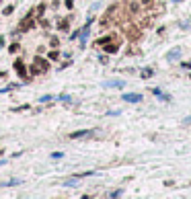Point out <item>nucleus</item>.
Listing matches in <instances>:
<instances>
[{
	"label": "nucleus",
	"mask_w": 191,
	"mask_h": 199,
	"mask_svg": "<svg viewBox=\"0 0 191 199\" xmlns=\"http://www.w3.org/2000/svg\"><path fill=\"white\" fill-rule=\"evenodd\" d=\"M142 4H152V0H140Z\"/></svg>",
	"instance_id": "aec40b11"
},
{
	"label": "nucleus",
	"mask_w": 191,
	"mask_h": 199,
	"mask_svg": "<svg viewBox=\"0 0 191 199\" xmlns=\"http://www.w3.org/2000/svg\"><path fill=\"white\" fill-rule=\"evenodd\" d=\"M123 101H128V103H140V101H142V94L130 92V94H123Z\"/></svg>",
	"instance_id": "7ed1b4c3"
},
{
	"label": "nucleus",
	"mask_w": 191,
	"mask_h": 199,
	"mask_svg": "<svg viewBox=\"0 0 191 199\" xmlns=\"http://www.w3.org/2000/svg\"><path fill=\"white\" fill-rule=\"evenodd\" d=\"M93 136V131H89V129H82V131H72L68 138L70 140H80V138H91Z\"/></svg>",
	"instance_id": "f03ea898"
},
{
	"label": "nucleus",
	"mask_w": 191,
	"mask_h": 199,
	"mask_svg": "<svg viewBox=\"0 0 191 199\" xmlns=\"http://www.w3.org/2000/svg\"><path fill=\"white\" fill-rule=\"evenodd\" d=\"M49 70V62L45 58H35L33 66H31V74H45Z\"/></svg>",
	"instance_id": "f257e3e1"
},
{
	"label": "nucleus",
	"mask_w": 191,
	"mask_h": 199,
	"mask_svg": "<svg viewBox=\"0 0 191 199\" xmlns=\"http://www.w3.org/2000/svg\"><path fill=\"white\" fill-rule=\"evenodd\" d=\"M107 86H117V88H121L123 82H121V80H113V82H107Z\"/></svg>",
	"instance_id": "ddd939ff"
},
{
	"label": "nucleus",
	"mask_w": 191,
	"mask_h": 199,
	"mask_svg": "<svg viewBox=\"0 0 191 199\" xmlns=\"http://www.w3.org/2000/svg\"><path fill=\"white\" fill-rule=\"evenodd\" d=\"M68 27H70V25H68V21H66V19H62V21H60V25H58V29H60V31H68Z\"/></svg>",
	"instance_id": "9d476101"
},
{
	"label": "nucleus",
	"mask_w": 191,
	"mask_h": 199,
	"mask_svg": "<svg viewBox=\"0 0 191 199\" xmlns=\"http://www.w3.org/2000/svg\"><path fill=\"white\" fill-rule=\"evenodd\" d=\"M14 70H17L21 76H27V74H25V64H23L21 60H17V62H14Z\"/></svg>",
	"instance_id": "39448f33"
},
{
	"label": "nucleus",
	"mask_w": 191,
	"mask_h": 199,
	"mask_svg": "<svg viewBox=\"0 0 191 199\" xmlns=\"http://www.w3.org/2000/svg\"><path fill=\"white\" fill-rule=\"evenodd\" d=\"M33 25H35V23H33V21H31V19H29V17H27V19H25V21H23V31H27V29H31V27H33Z\"/></svg>",
	"instance_id": "6e6552de"
},
{
	"label": "nucleus",
	"mask_w": 191,
	"mask_h": 199,
	"mask_svg": "<svg viewBox=\"0 0 191 199\" xmlns=\"http://www.w3.org/2000/svg\"><path fill=\"white\" fill-rule=\"evenodd\" d=\"M138 10H140V6H138L136 2H132V4H130V12H132V14H136Z\"/></svg>",
	"instance_id": "9b49d317"
},
{
	"label": "nucleus",
	"mask_w": 191,
	"mask_h": 199,
	"mask_svg": "<svg viewBox=\"0 0 191 199\" xmlns=\"http://www.w3.org/2000/svg\"><path fill=\"white\" fill-rule=\"evenodd\" d=\"M121 195V191H113V193H109V197H119Z\"/></svg>",
	"instance_id": "a211bd4d"
},
{
	"label": "nucleus",
	"mask_w": 191,
	"mask_h": 199,
	"mask_svg": "<svg viewBox=\"0 0 191 199\" xmlns=\"http://www.w3.org/2000/svg\"><path fill=\"white\" fill-rule=\"evenodd\" d=\"M117 47H119V43H105V49H107L109 53H113V51H117Z\"/></svg>",
	"instance_id": "423d86ee"
},
{
	"label": "nucleus",
	"mask_w": 191,
	"mask_h": 199,
	"mask_svg": "<svg viewBox=\"0 0 191 199\" xmlns=\"http://www.w3.org/2000/svg\"><path fill=\"white\" fill-rule=\"evenodd\" d=\"M2 76H4V72H0V78H2Z\"/></svg>",
	"instance_id": "412c9836"
},
{
	"label": "nucleus",
	"mask_w": 191,
	"mask_h": 199,
	"mask_svg": "<svg viewBox=\"0 0 191 199\" xmlns=\"http://www.w3.org/2000/svg\"><path fill=\"white\" fill-rule=\"evenodd\" d=\"M49 45H51V47L55 49V47L60 45V39H58V37H51V41H49Z\"/></svg>",
	"instance_id": "4468645a"
},
{
	"label": "nucleus",
	"mask_w": 191,
	"mask_h": 199,
	"mask_svg": "<svg viewBox=\"0 0 191 199\" xmlns=\"http://www.w3.org/2000/svg\"><path fill=\"white\" fill-rule=\"evenodd\" d=\"M152 74H154V70H152V68H142V74H140V76H142V78H150Z\"/></svg>",
	"instance_id": "0eeeda50"
},
{
	"label": "nucleus",
	"mask_w": 191,
	"mask_h": 199,
	"mask_svg": "<svg viewBox=\"0 0 191 199\" xmlns=\"http://www.w3.org/2000/svg\"><path fill=\"white\" fill-rule=\"evenodd\" d=\"M49 58H51V60H58V58H60V53L53 49V51H49Z\"/></svg>",
	"instance_id": "2eb2a0df"
},
{
	"label": "nucleus",
	"mask_w": 191,
	"mask_h": 199,
	"mask_svg": "<svg viewBox=\"0 0 191 199\" xmlns=\"http://www.w3.org/2000/svg\"><path fill=\"white\" fill-rule=\"evenodd\" d=\"M179 56H181V49H179V47H175V49H171V51L166 53V60H171V62H173V60H177Z\"/></svg>",
	"instance_id": "20e7f679"
},
{
	"label": "nucleus",
	"mask_w": 191,
	"mask_h": 199,
	"mask_svg": "<svg viewBox=\"0 0 191 199\" xmlns=\"http://www.w3.org/2000/svg\"><path fill=\"white\" fill-rule=\"evenodd\" d=\"M12 8H14V6H6V8H4V14H10V12H12Z\"/></svg>",
	"instance_id": "dca6fc26"
},
{
	"label": "nucleus",
	"mask_w": 191,
	"mask_h": 199,
	"mask_svg": "<svg viewBox=\"0 0 191 199\" xmlns=\"http://www.w3.org/2000/svg\"><path fill=\"white\" fill-rule=\"evenodd\" d=\"M43 12H45V6H43V4H39V6H37V10H35V17H41Z\"/></svg>",
	"instance_id": "f8f14e48"
},
{
	"label": "nucleus",
	"mask_w": 191,
	"mask_h": 199,
	"mask_svg": "<svg viewBox=\"0 0 191 199\" xmlns=\"http://www.w3.org/2000/svg\"><path fill=\"white\" fill-rule=\"evenodd\" d=\"M152 92H154V94H156V97H160V99H162V101H171V97H169V94H162V92H160V88H154V90H152Z\"/></svg>",
	"instance_id": "1a4fd4ad"
},
{
	"label": "nucleus",
	"mask_w": 191,
	"mask_h": 199,
	"mask_svg": "<svg viewBox=\"0 0 191 199\" xmlns=\"http://www.w3.org/2000/svg\"><path fill=\"white\" fill-rule=\"evenodd\" d=\"M62 156H64L62 152H53V154H51V158H62Z\"/></svg>",
	"instance_id": "f3484780"
},
{
	"label": "nucleus",
	"mask_w": 191,
	"mask_h": 199,
	"mask_svg": "<svg viewBox=\"0 0 191 199\" xmlns=\"http://www.w3.org/2000/svg\"><path fill=\"white\" fill-rule=\"evenodd\" d=\"M183 123H185V125H189V123H191V117H185V119H183Z\"/></svg>",
	"instance_id": "6ab92c4d"
}]
</instances>
